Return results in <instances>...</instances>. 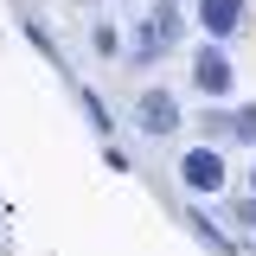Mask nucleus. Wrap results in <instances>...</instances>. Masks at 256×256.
<instances>
[{
	"label": "nucleus",
	"instance_id": "nucleus-1",
	"mask_svg": "<svg viewBox=\"0 0 256 256\" xmlns=\"http://www.w3.org/2000/svg\"><path fill=\"white\" fill-rule=\"evenodd\" d=\"M180 32H186V13H180V0H154V13L134 26L128 64H160L166 52H180Z\"/></svg>",
	"mask_w": 256,
	"mask_h": 256
},
{
	"label": "nucleus",
	"instance_id": "nucleus-2",
	"mask_svg": "<svg viewBox=\"0 0 256 256\" xmlns=\"http://www.w3.org/2000/svg\"><path fill=\"white\" fill-rule=\"evenodd\" d=\"M128 122L141 128L148 141H166V134H180V122H186V109H180V90H166V84L141 90V96H134V109H128Z\"/></svg>",
	"mask_w": 256,
	"mask_h": 256
},
{
	"label": "nucleus",
	"instance_id": "nucleus-3",
	"mask_svg": "<svg viewBox=\"0 0 256 256\" xmlns=\"http://www.w3.org/2000/svg\"><path fill=\"white\" fill-rule=\"evenodd\" d=\"M180 186H186L192 198H218V192L230 186V160H224L218 148H186V154H180Z\"/></svg>",
	"mask_w": 256,
	"mask_h": 256
},
{
	"label": "nucleus",
	"instance_id": "nucleus-4",
	"mask_svg": "<svg viewBox=\"0 0 256 256\" xmlns=\"http://www.w3.org/2000/svg\"><path fill=\"white\" fill-rule=\"evenodd\" d=\"M192 90L212 96V102H224V96L237 90V64H230V52H224V45H212V38H205V45L192 52Z\"/></svg>",
	"mask_w": 256,
	"mask_h": 256
},
{
	"label": "nucleus",
	"instance_id": "nucleus-5",
	"mask_svg": "<svg viewBox=\"0 0 256 256\" xmlns=\"http://www.w3.org/2000/svg\"><path fill=\"white\" fill-rule=\"evenodd\" d=\"M198 26H205L212 45L230 52V38H237V26H244V0H198Z\"/></svg>",
	"mask_w": 256,
	"mask_h": 256
},
{
	"label": "nucleus",
	"instance_id": "nucleus-6",
	"mask_svg": "<svg viewBox=\"0 0 256 256\" xmlns=\"http://www.w3.org/2000/svg\"><path fill=\"white\" fill-rule=\"evenodd\" d=\"M230 141L237 148H256V102H237L230 109Z\"/></svg>",
	"mask_w": 256,
	"mask_h": 256
},
{
	"label": "nucleus",
	"instance_id": "nucleus-7",
	"mask_svg": "<svg viewBox=\"0 0 256 256\" xmlns=\"http://www.w3.org/2000/svg\"><path fill=\"white\" fill-rule=\"evenodd\" d=\"M186 224L198 230V237H205V244H212V250H237V244H230V237H224V230H218L212 218H205V212H186Z\"/></svg>",
	"mask_w": 256,
	"mask_h": 256
},
{
	"label": "nucleus",
	"instance_id": "nucleus-8",
	"mask_svg": "<svg viewBox=\"0 0 256 256\" xmlns=\"http://www.w3.org/2000/svg\"><path fill=\"white\" fill-rule=\"evenodd\" d=\"M77 102H84V116L96 122V134H109V109L96 102V90H77Z\"/></svg>",
	"mask_w": 256,
	"mask_h": 256
},
{
	"label": "nucleus",
	"instance_id": "nucleus-9",
	"mask_svg": "<svg viewBox=\"0 0 256 256\" xmlns=\"http://www.w3.org/2000/svg\"><path fill=\"white\" fill-rule=\"evenodd\" d=\"M90 45L102 52V58H116V52H122V45H116V26H96V32H90Z\"/></svg>",
	"mask_w": 256,
	"mask_h": 256
},
{
	"label": "nucleus",
	"instance_id": "nucleus-10",
	"mask_svg": "<svg viewBox=\"0 0 256 256\" xmlns=\"http://www.w3.org/2000/svg\"><path fill=\"white\" fill-rule=\"evenodd\" d=\"M237 218H244V224H256V198H244V205H237Z\"/></svg>",
	"mask_w": 256,
	"mask_h": 256
},
{
	"label": "nucleus",
	"instance_id": "nucleus-11",
	"mask_svg": "<svg viewBox=\"0 0 256 256\" xmlns=\"http://www.w3.org/2000/svg\"><path fill=\"white\" fill-rule=\"evenodd\" d=\"M250 192H256V166H250Z\"/></svg>",
	"mask_w": 256,
	"mask_h": 256
},
{
	"label": "nucleus",
	"instance_id": "nucleus-12",
	"mask_svg": "<svg viewBox=\"0 0 256 256\" xmlns=\"http://www.w3.org/2000/svg\"><path fill=\"white\" fill-rule=\"evenodd\" d=\"M84 6H90V0H84Z\"/></svg>",
	"mask_w": 256,
	"mask_h": 256
}]
</instances>
